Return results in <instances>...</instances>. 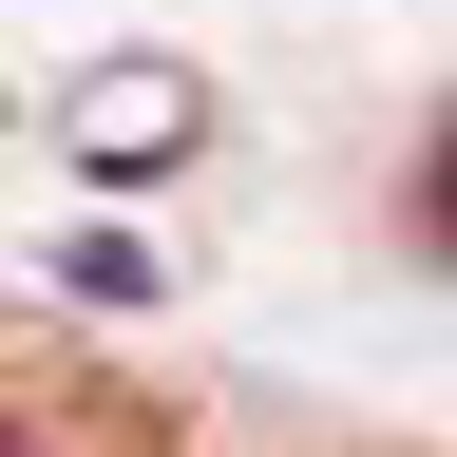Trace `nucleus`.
Here are the masks:
<instances>
[{"label":"nucleus","mask_w":457,"mask_h":457,"mask_svg":"<svg viewBox=\"0 0 457 457\" xmlns=\"http://www.w3.org/2000/svg\"><path fill=\"white\" fill-rule=\"evenodd\" d=\"M77 153H96V171L191 153V77H153V57H134V77H96V96H77Z\"/></svg>","instance_id":"obj_1"},{"label":"nucleus","mask_w":457,"mask_h":457,"mask_svg":"<svg viewBox=\"0 0 457 457\" xmlns=\"http://www.w3.org/2000/svg\"><path fill=\"white\" fill-rule=\"evenodd\" d=\"M420 248H438V267H457V134H438V153H420Z\"/></svg>","instance_id":"obj_2"},{"label":"nucleus","mask_w":457,"mask_h":457,"mask_svg":"<svg viewBox=\"0 0 457 457\" xmlns=\"http://www.w3.org/2000/svg\"><path fill=\"white\" fill-rule=\"evenodd\" d=\"M0 457H38V438H20V420H0Z\"/></svg>","instance_id":"obj_3"}]
</instances>
